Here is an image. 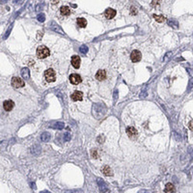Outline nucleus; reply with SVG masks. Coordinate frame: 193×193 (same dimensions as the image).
Returning a JSON list of instances; mask_svg holds the SVG:
<instances>
[{
    "label": "nucleus",
    "mask_w": 193,
    "mask_h": 193,
    "mask_svg": "<svg viewBox=\"0 0 193 193\" xmlns=\"http://www.w3.org/2000/svg\"><path fill=\"white\" fill-rule=\"evenodd\" d=\"M189 127L191 131H193V120L189 123Z\"/></svg>",
    "instance_id": "28"
},
{
    "label": "nucleus",
    "mask_w": 193,
    "mask_h": 193,
    "mask_svg": "<svg viewBox=\"0 0 193 193\" xmlns=\"http://www.w3.org/2000/svg\"><path fill=\"white\" fill-rule=\"evenodd\" d=\"M77 25L81 28H85L87 25V21L84 18H77Z\"/></svg>",
    "instance_id": "14"
},
{
    "label": "nucleus",
    "mask_w": 193,
    "mask_h": 193,
    "mask_svg": "<svg viewBox=\"0 0 193 193\" xmlns=\"http://www.w3.org/2000/svg\"><path fill=\"white\" fill-rule=\"evenodd\" d=\"M9 0H1V3H5V2H7Z\"/></svg>",
    "instance_id": "30"
},
{
    "label": "nucleus",
    "mask_w": 193,
    "mask_h": 193,
    "mask_svg": "<svg viewBox=\"0 0 193 193\" xmlns=\"http://www.w3.org/2000/svg\"><path fill=\"white\" fill-rule=\"evenodd\" d=\"M50 25H51V26H50V28H51V30H53V31L57 32V33H61V34H64L63 30L61 29V27H60L58 24H56V22H53Z\"/></svg>",
    "instance_id": "13"
},
{
    "label": "nucleus",
    "mask_w": 193,
    "mask_h": 193,
    "mask_svg": "<svg viewBox=\"0 0 193 193\" xmlns=\"http://www.w3.org/2000/svg\"><path fill=\"white\" fill-rule=\"evenodd\" d=\"M127 134L130 138H135L138 136V131L134 127H128L126 130Z\"/></svg>",
    "instance_id": "6"
},
{
    "label": "nucleus",
    "mask_w": 193,
    "mask_h": 193,
    "mask_svg": "<svg viewBox=\"0 0 193 193\" xmlns=\"http://www.w3.org/2000/svg\"><path fill=\"white\" fill-rule=\"evenodd\" d=\"M131 60L133 63H138L141 60V53L139 50H134L131 54Z\"/></svg>",
    "instance_id": "4"
},
{
    "label": "nucleus",
    "mask_w": 193,
    "mask_h": 193,
    "mask_svg": "<svg viewBox=\"0 0 193 193\" xmlns=\"http://www.w3.org/2000/svg\"><path fill=\"white\" fill-rule=\"evenodd\" d=\"M11 83H12V86L14 88L22 87L25 86V82L21 78L17 77H13Z\"/></svg>",
    "instance_id": "3"
},
{
    "label": "nucleus",
    "mask_w": 193,
    "mask_h": 193,
    "mask_svg": "<svg viewBox=\"0 0 193 193\" xmlns=\"http://www.w3.org/2000/svg\"><path fill=\"white\" fill-rule=\"evenodd\" d=\"M51 138V135L48 132H44L41 134V140L43 142H48Z\"/></svg>",
    "instance_id": "17"
},
{
    "label": "nucleus",
    "mask_w": 193,
    "mask_h": 193,
    "mask_svg": "<svg viewBox=\"0 0 193 193\" xmlns=\"http://www.w3.org/2000/svg\"><path fill=\"white\" fill-rule=\"evenodd\" d=\"M153 17L155 18V19L157 22H163L165 21V17L162 16H158V15L154 14V15H153Z\"/></svg>",
    "instance_id": "21"
},
{
    "label": "nucleus",
    "mask_w": 193,
    "mask_h": 193,
    "mask_svg": "<svg viewBox=\"0 0 193 193\" xmlns=\"http://www.w3.org/2000/svg\"><path fill=\"white\" fill-rule=\"evenodd\" d=\"M60 13L63 16H68L70 14V9L68 6H62L60 8Z\"/></svg>",
    "instance_id": "19"
},
{
    "label": "nucleus",
    "mask_w": 193,
    "mask_h": 193,
    "mask_svg": "<svg viewBox=\"0 0 193 193\" xmlns=\"http://www.w3.org/2000/svg\"><path fill=\"white\" fill-rule=\"evenodd\" d=\"M80 53H82L83 54H86L88 52V47L86 45H82L80 47Z\"/></svg>",
    "instance_id": "22"
},
{
    "label": "nucleus",
    "mask_w": 193,
    "mask_h": 193,
    "mask_svg": "<svg viewBox=\"0 0 193 193\" xmlns=\"http://www.w3.org/2000/svg\"><path fill=\"white\" fill-rule=\"evenodd\" d=\"M45 19H46V16H45V14L44 13H39L38 16H37V19L39 22H44L45 21Z\"/></svg>",
    "instance_id": "23"
},
{
    "label": "nucleus",
    "mask_w": 193,
    "mask_h": 193,
    "mask_svg": "<svg viewBox=\"0 0 193 193\" xmlns=\"http://www.w3.org/2000/svg\"><path fill=\"white\" fill-rule=\"evenodd\" d=\"M71 63L73 67L76 69H79L80 66V58L77 55H74L71 58Z\"/></svg>",
    "instance_id": "7"
},
{
    "label": "nucleus",
    "mask_w": 193,
    "mask_h": 193,
    "mask_svg": "<svg viewBox=\"0 0 193 193\" xmlns=\"http://www.w3.org/2000/svg\"><path fill=\"white\" fill-rule=\"evenodd\" d=\"M71 99L73 101H81L83 100V93L78 90L74 91L71 95Z\"/></svg>",
    "instance_id": "8"
},
{
    "label": "nucleus",
    "mask_w": 193,
    "mask_h": 193,
    "mask_svg": "<svg viewBox=\"0 0 193 193\" xmlns=\"http://www.w3.org/2000/svg\"><path fill=\"white\" fill-rule=\"evenodd\" d=\"M70 83L72 84L77 85V84H79L82 81V79H81V77H80V76L79 74L73 73L70 76Z\"/></svg>",
    "instance_id": "5"
},
{
    "label": "nucleus",
    "mask_w": 193,
    "mask_h": 193,
    "mask_svg": "<svg viewBox=\"0 0 193 193\" xmlns=\"http://www.w3.org/2000/svg\"><path fill=\"white\" fill-rule=\"evenodd\" d=\"M97 184H98V185H99V189H100L101 192H107V185H106L105 182H104L102 179L99 178V179L97 180Z\"/></svg>",
    "instance_id": "12"
},
{
    "label": "nucleus",
    "mask_w": 193,
    "mask_h": 193,
    "mask_svg": "<svg viewBox=\"0 0 193 193\" xmlns=\"http://www.w3.org/2000/svg\"><path fill=\"white\" fill-rule=\"evenodd\" d=\"M65 124L63 122H56L55 124H53V125H50V127L54 128V129H58V130H62L63 127H64Z\"/></svg>",
    "instance_id": "18"
},
{
    "label": "nucleus",
    "mask_w": 193,
    "mask_h": 193,
    "mask_svg": "<svg viewBox=\"0 0 193 193\" xmlns=\"http://www.w3.org/2000/svg\"><path fill=\"white\" fill-rule=\"evenodd\" d=\"M175 191V187L172 183H168L165 185V192H173Z\"/></svg>",
    "instance_id": "20"
},
{
    "label": "nucleus",
    "mask_w": 193,
    "mask_h": 193,
    "mask_svg": "<svg viewBox=\"0 0 193 193\" xmlns=\"http://www.w3.org/2000/svg\"><path fill=\"white\" fill-rule=\"evenodd\" d=\"M106 77H107V74L104 70H99L96 73V78L100 81L104 80Z\"/></svg>",
    "instance_id": "11"
},
{
    "label": "nucleus",
    "mask_w": 193,
    "mask_h": 193,
    "mask_svg": "<svg viewBox=\"0 0 193 193\" xmlns=\"http://www.w3.org/2000/svg\"><path fill=\"white\" fill-rule=\"evenodd\" d=\"M63 139H64L65 141H69L71 139V137H70V133H68V132L65 133V134H64V136H63Z\"/></svg>",
    "instance_id": "24"
},
{
    "label": "nucleus",
    "mask_w": 193,
    "mask_h": 193,
    "mask_svg": "<svg viewBox=\"0 0 193 193\" xmlns=\"http://www.w3.org/2000/svg\"><path fill=\"white\" fill-rule=\"evenodd\" d=\"M12 27H13V25H11V26H10L9 29V30H7V32L5 33V36H4V39H6V38H7V36L9 35V33H10V30H12Z\"/></svg>",
    "instance_id": "27"
},
{
    "label": "nucleus",
    "mask_w": 193,
    "mask_h": 193,
    "mask_svg": "<svg viewBox=\"0 0 193 193\" xmlns=\"http://www.w3.org/2000/svg\"><path fill=\"white\" fill-rule=\"evenodd\" d=\"M102 172H103L104 175L106 176H113V172H112L111 168H110L109 166H107V165H106V166H104V167L102 168Z\"/></svg>",
    "instance_id": "16"
},
{
    "label": "nucleus",
    "mask_w": 193,
    "mask_h": 193,
    "mask_svg": "<svg viewBox=\"0 0 193 193\" xmlns=\"http://www.w3.org/2000/svg\"><path fill=\"white\" fill-rule=\"evenodd\" d=\"M91 156L93 158H98V155H97V150H92L91 151Z\"/></svg>",
    "instance_id": "25"
},
{
    "label": "nucleus",
    "mask_w": 193,
    "mask_h": 193,
    "mask_svg": "<svg viewBox=\"0 0 193 193\" xmlns=\"http://www.w3.org/2000/svg\"><path fill=\"white\" fill-rule=\"evenodd\" d=\"M44 76H45L46 80L48 83H53L56 81V72L52 68H50L46 70L44 73Z\"/></svg>",
    "instance_id": "2"
},
{
    "label": "nucleus",
    "mask_w": 193,
    "mask_h": 193,
    "mask_svg": "<svg viewBox=\"0 0 193 193\" xmlns=\"http://www.w3.org/2000/svg\"><path fill=\"white\" fill-rule=\"evenodd\" d=\"M14 102L12 101V100H7V101H5L4 103H3V107L4 109L6 110V111H10L13 110V108L14 107Z\"/></svg>",
    "instance_id": "9"
},
{
    "label": "nucleus",
    "mask_w": 193,
    "mask_h": 193,
    "mask_svg": "<svg viewBox=\"0 0 193 193\" xmlns=\"http://www.w3.org/2000/svg\"><path fill=\"white\" fill-rule=\"evenodd\" d=\"M58 2H59V0H50V2L52 4H56V3H58Z\"/></svg>",
    "instance_id": "29"
},
{
    "label": "nucleus",
    "mask_w": 193,
    "mask_h": 193,
    "mask_svg": "<svg viewBox=\"0 0 193 193\" xmlns=\"http://www.w3.org/2000/svg\"><path fill=\"white\" fill-rule=\"evenodd\" d=\"M104 15H105V17L108 19H111L116 16V10L115 9H113L111 8H108L105 10V13H104Z\"/></svg>",
    "instance_id": "10"
},
{
    "label": "nucleus",
    "mask_w": 193,
    "mask_h": 193,
    "mask_svg": "<svg viewBox=\"0 0 193 193\" xmlns=\"http://www.w3.org/2000/svg\"><path fill=\"white\" fill-rule=\"evenodd\" d=\"M50 54V51L48 47L45 46H40L36 50V56L39 59H44L49 56Z\"/></svg>",
    "instance_id": "1"
},
{
    "label": "nucleus",
    "mask_w": 193,
    "mask_h": 193,
    "mask_svg": "<svg viewBox=\"0 0 193 193\" xmlns=\"http://www.w3.org/2000/svg\"><path fill=\"white\" fill-rule=\"evenodd\" d=\"M21 75L25 80H28L30 78V70L26 67H24L21 70Z\"/></svg>",
    "instance_id": "15"
},
{
    "label": "nucleus",
    "mask_w": 193,
    "mask_h": 193,
    "mask_svg": "<svg viewBox=\"0 0 193 193\" xmlns=\"http://www.w3.org/2000/svg\"><path fill=\"white\" fill-rule=\"evenodd\" d=\"M160 2H161V0H153L152 2H151V5L152 6H156V5H158L160 4Z\"/></svg>",
    "instance_id": "26"
}]
</instances>
